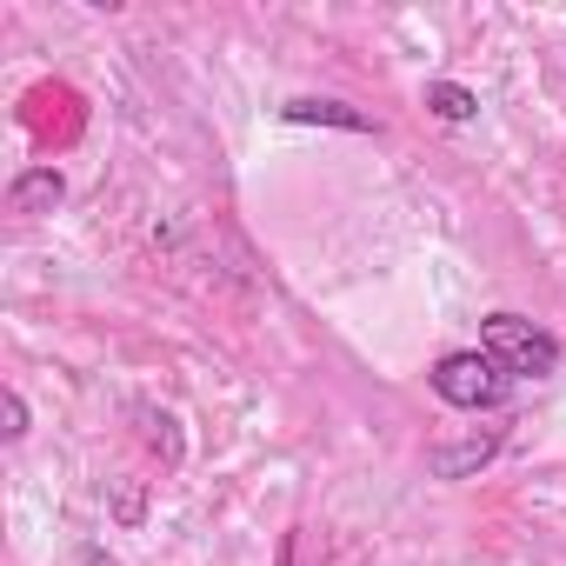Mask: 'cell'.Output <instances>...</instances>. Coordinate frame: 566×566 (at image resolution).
<instances>
[{
	"label": "cell",
	"instance_id": "cell-1",
	"mask_svg": "<svg viewBox=\"0 0 566 566\" xmlns=\"http://www.w3.org/2000/svg\"><path fill=\"white\" fill-rule=\"evenodd\" d=\"M480 354L506 374V380H546L559 367V340L546 327H533L526 314H486L480 321Z\"/></svg>",
	"mask_w": 566,
	"mask_h": 566
},
{
	"label": "cell",
	"instance_id": "cell-3",
	"mask_svg": "<svg viewBox=\"0 0 566 566\" xmlns=\"http://www.w3.org/2000/svg\"><path fill=\"white\" fill-rule=\"evenodd\" d=\"M280 114L301 120V127H347V134H374V120H367V114H354V107H340V101H287Z\"/></svg>",
	"mask_w": 566,
	"mask_h": 566
},
{
	"label": "cell",
	"instance_id": "cell-5",
	"mask_svg": "<svg viewBox=\"0 0 566 566\" xmlns=\"http://www.w3.org/2000/svg\"><path fill=\"white\" fill-rule=\"evenodd\" d=\"M427 107H433L440 120H473V114H480V101H473L460 81H433V87H427Z\"/></svg>",
	"mask_w": 566,
	"mask_h": 566
},
{
	"label": "cell",
	"instance_id": "cell-6",
	"mask_svg": "<svg viewBox=\"0 0 566 566\" xmlns=\"http://www.w3.org/2000/svg\"><path fill=\"white\" fill-rule=\"evenodd\" d=\"M21 433H28V400L8 394V440H21Z\"/></svg>",
	"mask_w": 566,
	"mask_h": 566
},
{
	"label": "cell",
	"instance_id": "cell-2",
	"mask_svg": "<svg viewBox=\"0 0 566 566\" xmlns=\"http://www.w3.org/2000/svg\"><path fill=\"white\" fill-rule=\"evenodd\" d=\"M506 374L473 347V354H447L440 367H433V394L447 400V407H460V413H480V407H500L506 400Z\"/></svg>",
	"mask_w": 566,
	"mask_h": 566
},
{
	"label": "cell",
	"instance_id": "cell-4",
	"mask_svg": "<svg viewBox=\"0 0 566 566\" xmlns=\"http://www.w3.org/2000/svg\"><path fill=\"white\" fill-rule=\"evenodd\" d=\"M61 193H67V180H61L54 167H34V174L14 180L8 207H14V213H48V207H61Z\"/></svg>",
	"mask_w": 566,
	"mask_h": 566
}]
</instances>
